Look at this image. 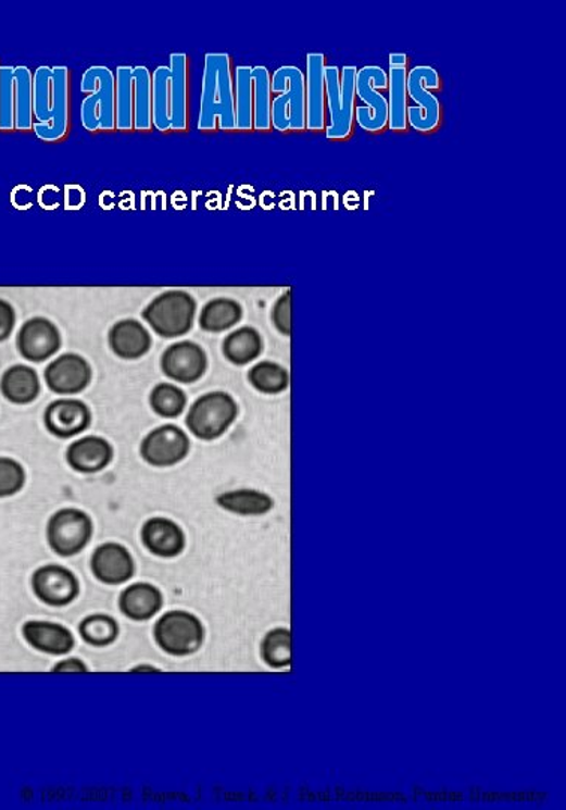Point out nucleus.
<instances>
[{
    "mask_svg": "<svg viewBox=\"0 0 566 810\" xmlns=\"http://www.w3.org/2000/svg\"><path fill=\"white\" fill-rule=\"evenodd\" d=\"M34 128L46 144L66 140L71 133V74L68 66H39L34 73Z\"/></svg>",
    "mask_w": 566,
    "mask_h": 810,
    "instance_id": "1",
    "label": "nucleus"
},
{
    "mask_svg": "<svg viewBox=\"0 0 566 810\" xmlns=\"http://www.w3.org/2000/svg\"><path fill=\"white\" fill-rule=\"evenodd\" d=\"M235 63L228 53L204 57L203 92H201L198 129L213 133L237 132L235 100Z\"/></svg>",
    "mask_w": 566,
    "mask_h": 810,
    "instance_id": "2",
    "label": "nucleus"
},
{
    "mask_svg": "<svg viewBox=\"0 0 566 810\" xmlns=\"http://www.w3.org/2000/svg\"><path fill=\"white\" fill-rule=\"evenodd\" d=\"M272 126L279 133L306 132V78L294 65L272 75Z\"/></svg>",
    "mask_w": 566,
    "mask_h": 810,
    "instance_id": "3",
    "label": "nucleus"
},
{
    "mask_svg": "<svg viewBox=\"0 0 566 810\" xmlns=\"http://www.w3.org/2000/svg\"><path fill=\"white\" fill-rule=\"evenodd\" d=\"M359 68L347 65L339 68L336 65L326 66V98L327 122L326 137L328 140L343 141L351 138L355 128V80Z\"/></svg>",
    "mask_w": 566,
    "mask_h": 810,
    "instance_id": "4",
    "label": "nucleus"
},
{
    "mask_svg": "<svg viewBox=\"0 0 566 810\" xmlns=\"http://www.w3.org/2000/svg\"><path fill=\"white\" fill-rule=\"evenodd\" d=\"M81 124L89 133L116 132V78L106 66L93 65L83 74Z\"/></svg>",
    "mask_w": 566,
    "mask_h": 810,
    "instance_id": "5",
    "label": "nucleus"
},
{
    "mask_svg": "<svg viewBox=\"0 0 566 810\" xmlns=\"http://www.w3.org/2000/svg\"><path fill=\"white\" fill-rule=\"evenodd\" d=\"M407 98L415 105L407 107V125L414 132L430 134L437 132L442 122L441 102L437 95L442 89L441 75L430 65H418L407 74Z\"/></svg>",
    "mask_w": 566,
    "mask_h": 810,
    "instance_id": "6",
    "label": "nucleus"
},
{
    "mask_svg": "<svg viewBox=\"0 0 566 810\" xmlns=\"http://www.w3.org/2000/svg\"><path fill=\"white\" fill-rule=\"evenodd\" d=\"M197 314V300L184 290L156 296L142 311V319L161 338H180L189 334Z\"/></svg>",
    "mask_w": 566,
    "mask_h": 810,
    "instance_id": "7",
    "label": "nucleus"
},
{
    "mask_svg": "<svg viewBox=\"0 0 566 810\" xmlns=\"http://www.w3.org/2000/svg\"><path fill=\"white\" fill-rule=\"evenodd\" d=\"M388 89L387 71L378 65L359 70L355 95L364 105L355 107V124L366 133L378 134L388 129V100L379 90Z\"/></svg>",
    "mask_w": 566,
    "mask_h": 810,
    "instance_id": "8",
    "label": "nucleus"
},
{
    "mask_svg": "<svg viewBox=\"0 0 566 810\" xmlns=\"http://www.w3.org/2000/svg\"><path fill=\"white\" fill-rule=\"evenodd\" d=\"M239 407L231 395L210 392L197 399L186 416V425L200 440L212 441L224 436L235 424Z\"/></svg>",
    "mask_w": 566,
    "mask_h": 810,
    "instance_id": "9",
    "label": "nucleus"
},
{
    "mask_svg": "<svg viewBox=\"0 0 566 810\" xmlns=\"http://www.w3.org/2000/svg\"><path fill=\"white\" fill-rule=\"evenodd\" d=\"M154 641L165 653L185 658L204 644L203 623L188 611H169L154 624Z\"/></svg>",
    "mask_w": 566,
    "mask_h": 810,
    "instance_id": "10",
    "label": "nucleus"
},
{
    "mask_svg": "<svg viewBox=\"0 0 566 810\" xmlns=\"http://www.w3.org/2000/svg\"><path fill=\"white\" fill-rule=\"evenodd\" d=\"M93 536L92 518L80 509H61L50 518L47 540L55 554L73 557L80 554Z\"/></svg>",
    "mask_w": 566,
    "mask_h": 810,
    "instance_id": "11",
    "label": "nucleus"
},
{
    "mask_svg": "<svg viewBox=\"0 0 566 810\" xmlns=\"http://www.w3.org/2000/svg\"><path fill=\"white\" fill-rule=\"evenodd\" d=\"M191 440L184 429L176 425H162L150 431L141 443L142 460L153 468H173L188 457Z\"/></svg>",
    "mask_w": 566,
    "mask_h": 810,
    "instance_id": "12",
    "label": "nucleus"
},
{
    "mask_svg": "<svg viewBox=\"0 0 566 810\" xmlns=\"http://www.w3.org/2000/svg\"><path fill=\"white\" fill-rule=\"evenodd\" d=\"M32 590L50 607H66L80 595V583L70 569L61 564H47L32 575Z\"/></svg>",
    "mask_w": 566,
    "mask_h": 810,
    "instance_id": "13",
    "label": "nucleus"
},
{
    "mask_svg": "<svg viewBox=\"0 0 566 810\" xmlns=\"http://www.w3.org/2000/svg\"><path fill=\"white\" fill-rule=\"evenodd\" d=\"M161 370L169 381L191 385L205 374L207 354L197 342H174L162 354Z\"/></svg>",
    "mask_w": 566,
    "mask_h": 810,
    "instance_id": "14",
    "label": "nucleus"
},
{
    "mask_svg": "<svg viewBox=\"0 0 566 810\" xmlns=\"http://www.w3.org/2000/svg\"><path fill=\"white\" fill-rule=\"evenodd\" d=\"M61 347V331L46 317L27 320L17 335L18 353L29 362H46L47 359L53 358Z\"/></svg>",
    "mask_w": 566,
    "mask_h": 810,
    "instance_id": "15",
    "label": "nucleus"
},
{
    "mask_svg": "<svg viewBox=\"0 0 566 810\" xmlns=\"http://www.w3.org/2000/svg\"><path fill=\"white\" fill-rule=\"evenodd\" d=\"M326 54L307 53L306 74H304L306 78V132H326Z\"/></svg>",
    "mask_w": 566,
    "mask_h": 810,
    "instance_id": "16",
    "label": "nucleus"
},
{
    "mask_svg": "<svg viewBox=\"0 0 566 810\" xmlns=\"http://www.w3.org/2000/svg\"><path fill=\"white\" fill-rule=\"evenodd\" d=\"M43 377L51 392L77 395L92 382V369L83 356L66 353L55 358L47 366Z\"/></svg>",
    "mask_w": 566,
    "mask_h": 810,
    "instance_id": "17",
    "label": "nucleus"
},
{
    "mask_svg": "<svg viewBox=\"0 0 566 810\" xmlns=\"http://www.w3.org/2000/svg\"><path fill=\"white\" fill-rule=\"evenodd\" d=\"M410 57L406 53L390 54L388 70V129L393 133H406L407 125V74Z\"/></svg>",
    "mask_w": 566,
    "mask_h": 810,
    "instance_id": "18",
    "label": "nucleus"
},
{
    "mask_svg": "<svg viewBox=\"0 0 566 810\" xmlns=\"http://www.w3.org/2000/svg\"><path fill=\"white\" fill-rule=\"evenodd\" d=\"M92 413L78 399H58L43 413V424L49 433L59 438H73L89 428Z\"/></svg>",
    "mask_w": 566,
    "mask_h": 810,
    "instance_id": "19",
    "label": "nucleus"
},
{
    "mask_svg": "<svg viewBox=\"0 0 566 810\" xmlns=\"http://www.w3.org/2000/svg\"><path fill=\"white\" fill-rule=\"evenodd\" d=\"M90 568L95 578L106 586H121L128 583L136 572L133 556L124 545L109 543L101 545L93 552Z\"/></svg>",
    "mask_w": 566,
    "mask_h": 810,
    "instance_id": "20",
    "label": "nucleus"
},
{
    "mask_svg": "<svg viewBox=\"0 0 566 810\" xmlns=\"http://www.w3.org/2000/svg\"><path fill=\"white\" fill-rule=\"evenodd\" d=\"M169 97H172V133H188L189 113V59L186 53L169 57Z\"/></svg>",
    "mask_w": 566,
    "mask_h": 810,
    "instance_id": "21",
    "label": "nucleus"
},
{
    "mask_svg": "<svg viewBox=\"0 0 566 810\" xmlns=\"http://www.w3.org/2000/svg\"><path fill=\"white\" fill-rule=\"evenodd\" d=\"M142 545L153 556L174 559L184 552L186 539L180 525L168 518H150L141 528Z\"/></svg>",
    "mask_w": 566,
    "mask_h": 810,
    "instance_id": "22",
    "label": "nucleus"
},
{
    "mask_svg": "<svg viewBox=\"0 0 566 810\" xmlns=\"http://www.w3.org/2000/svg\"><path fill=\"white\" fill-rule=\"evenodd\" d=\"M110 349L125 361H137L152 349V337L144 324L134 319L114 323L109 332Z\"/></svg>",
    "mask_w": 566,
    "mask_h": 810,
    "instance_id": "23",
    "label": "nucleus"
},
{
    "mask_svg": "<svg viewBox=\"0 0 566 810\" xmlns=\"http://www.w3.org/2000/svg\"><path fill=\"white\" fill-rule=\"evenodd\" d=\"M23 636L30 647L47 655H68L75 646L73 632L58 623L32 620L23 626Z\"/></svg>",
    "mask_w": 566,
    "mask_h": 810,
    "instance_id": "24",
    "label": "nucleus"
},
{
    "mask_svg": "<svg viewBox=\"0 0 566 810\" xmlns=\"http://www.w3.org/2000/svg\"><path fill=\"white\" fill-rule=\"evenodd\" d=\"M113 448L105 438L87 436L71 443L66 450L70 468L78 473H98L113 460Z\"/></svg>",
    "mask_w": 566,
    "mask_h": 810,
    "instance_id": "25",
    "label": "nucleus"
},
{
    "mask_svg": "<svg viewBox=\"0 0 566 810\" xmlns=\"http://www.w3.org/2000/svg\"><path fill=\"white\" fill-rule=\"evenodd\" d=\"M164 598L160 588L149 583H137L122 591L118 608L133 622H148L161 611Z\"/></svg>",
    "mask_w": 566,
    "mask_h": 810,
    "instance_id": "26",
    "label": "nucleus"
},
{
    "mask_svg": "<svg viewBox=\"0 0 566 810\" xmlns=\"http://www.w3.org/2000/svg\"><path fill=\"white\" fill-rule=\"evenodd\" d=\"M39 378L37 371L26 365H14L7 370L0 381L3 397L13 404L26 406L38 398Z\"/></svg>",
    "mask_w": 566,
    "mask_h": 810,
    "instance_id": "27",
    "label": "nucleus"
},
{
    "mask_svg": "<svg viewBox=\"0 0 566 810\" xmlns=\"http://www.w3.org/2000/svg\"><path fill=\"white\" fill-rule=\"evenodd\" d=\"M243 317V308L235 299L216 298L205 303L200 314V327L209 334L231 329Z\"/></svg>",
    "mask_w": 566,
    "mask_h": 810,
    "instance_id": "28",
    "label": "nucleus"
},
{
    "mask_svg": "<svg viewBox=\"0 0 566 810\" xmlns=\"http://www.w3.org/2000/svg\"><path fill=\"white\" fill-rule=\"evenodd\" d=\"M253 132L271 133L272 126V74L267 66H253Z\"/></svg>",
    "mask_w": 566,
    "mask_h": 810,
    "instance_id": "29",
    "label": "nucleus"
},
{
    "mask_svg": "<svg viewBox=\"0 0 566 810\" xmlns=\"http://www.w3.org/2000/svg\"><path fill=\"white\" fill-rule=\"evenodd\" d=\"M134 132L150 133L152 121V73L148 66H134Z\"/></svg>",
    "mask_w": 566,
    "mask_h": 810,
    "instance_id": "30",
    "label": "nucleus"
},
{
    "mask_svg": "<svg viewBox=\"0 0 566 810\" xmlns=\"http://www.w3.org/2000/svg\"><path fill=\"white\" fill-rule=\"evenodd\" d=\"M15 132L32 133L34 128V73L27 66H15Z\"/></svg>",
    "mask_w": 566,
    "mask_h": 810,
    "instance_id": "31",
    "label": "nucleus"
},
{
    "mask_svg": "<svg viewBox=\"0 0 566 810\" xmlns=\"http://www.w3.org/2000/svg\"><path fill=\"white\" fill-rule=\"evenodd\" d=\"M222 351L225 358L235 365H248L260 358L263 351V338L260 332L251 326L240 327L224 339Z\"/></svg>",
    "mask_w": 566,
    "mask_h": 810,
    "instance_id": "32",
    "label": "nucleus"
},
{
    "mask_svg": "<svg viewBox=\"0 0 566 810\" xmlns=\"http://www.w3.org/2000/svg\"><path fill=\"white\" fill-rule=\"evenodd\" d=\"M216 503L225 511L241 516H261L273 509L272 497L256 489H236L217 496Z\"/></svg>",
    "mask_w": 566,
    "mask_h": 810,
    "instance_id": "33",
    "label": "nucleus"
},
{
    "mask_svg": "<svg viewBox=\"0 0 566 810\" xmlns=\"http://www.w3.org/2000/svg\"><path fill=\"white\" fill-rule=\"evenodd\" d=\"M153 128L172 133V97H169V66L161 65L152 73Z\"/></svg>",
    "mask_w": 566,
    "mask_h": 810,
    "instance_id": "34",
    "label": "nucleus"
},
{
    "mask_svg": "<svg viewBox=\"0 0 566 810\" xmlns=\"http://www.w3.org/2000/svg\"><path fill=\"white\" fill-rule=\"evenodd\" d=\"M253 66H236L235 100L237 132H253Z\"/></svg>",
    "mask_w": 566,
    "mask_h": 810,
    "instance_id": "35",
    "label": "nucleus"
},
{
    "mask_svg": "<svg viewBox=\"0 0 566 810\" xmlns=\"http://www.w3.org/2000/svg\"><path fill=\"white\" fill-rule=\"evenodd\" d=\"M134 66H117L116 78V132H134Z\"/></svg>",
    "mask_w": 566,
    "mask_h": 810,
    "instance_id": "36",
    "label": "nucleus"
},
{
    "mask_svg": "<svg viewBox=\"0 0 566 810\" xmlns=\"http://www.w3.org/2000/svg\"><path fill=\"white\" fill-rule=\"evenodd\" d=\"M249 382L261 394L276 395L290 386V374L275 362H260L248 374Z\"/></svg>",
    "mask_w": 566,
    "mask_h": 810,
    "instance_id": "37",
    "label": "nucleus"
},
{
    "mask_svg": "<svg viewBox=\"0 0 566 810\" xmlns=\"http://www.w3.org/2000/svg\"><path fill=\"white\" fill-rule=\"evenodd\" d=\"M188 398L179 386L173 383H160L150 394V407L158 416L179 418L185 412Z\"/></svg>",
    "mask_w": 566,
    "mask_h": 810,
    "instance_id": "38",
    "label": "nucleus"
},
{
    "mask_svg": "<svg viewBox=\"0 0 566 810\" xmlns=\"http://www.w3.org/2000/svg\"><path fill=\"white\" fill-rule=\"evenodd\" d=\"M81 638L89 646L109 647L116 641L118 636V623L110 615L95 614L89 615L78 626Z\"/></svg>",
    "mask_w": 566,
    "mask_h": 810,
    "instance_id": "39",
    "label": "nucleus"
},
{
    "mask_svg": "<svg viewBox=\"0 0 566 810\" xmlns=\"http://www.w3.org/2000/svg\"><path fill=\"white\" fill-rule=\"evenodd\" d=\"M261 655L268 666L285 668L291 665V632L279 627L265 635Z\"/></svg>",
    "mask_w": 566,
    "mask_h": 810,
    "instance_id": "40",
    "label": "nucleus"
},
{
    "mask_svg": "<svg viewBox=\"0 0 566 810\" xmlns=\"http://www.w3.org/2000/svg\"><path fill=\"white\" fill-rule=\"evenodd\" d=\"M15 66L0 65V132H15Z\"/></svg>",
    "mask_w": 566,
    "mask_h": 810,
    "instance_id": "41",
    "label": "nucleus"
},
{
    "mask_svg": "<svg viewBox=\"0 0 566 810\" xmlns=\"http://www.w3.org/2000/svg\"><path fill=\"white\" fill-rule=\"evenodd\" d=\"M26 484V472L13 458L0 457V499L13 497Z\"/></svg>",
    "mask_w": 566,
    "mask_h": 810,
    "instance_id": "42",
    "label": "nucleus"
},
{
    "mask_svg": "<svg viewBox=\"0 0 566 810\" xmlns=\"http://www.w3.org/2000/svg\"><path fill=\"white\" fill-rule=\"evenodd\" d=\"M273 324H275V327L277 331L280 332V334L285 335V337H290L291 335V291L288 290L287 294L280 296V299L277 300L275 308H273Z\"/></svg>",
    "mask_w": 566,
    "mask_h": 810,
    "instance_id": "43",
    "label": "nucleus"
},
{
    "mask_svg": "<svg viewBox=\"0 0 566 810\" xmlns=\"http://www.w3.org/2000/svg\"><path fill=\"white\" fill-rule=\"evenodd\" d=\"M17 315L14 307L7 300L0 299V342L7 341L13 335Z\"/></svg>",
    "mask_w": 566,
    "mask_h": 810,
    "instance_id": "44",
    "label": "nucleus"
},
{
    "mask_svg": "<svg viewBox=\"0 0 566 810\" xmlns=\"http://www.w3.org/2000/svg\"><path fill=\"white\" fill-rule=\"evenodd\" d=\"M53 673H87L86 663L78 658L65 659V661L55 663Z\"/></svg>",
    "mask_w": 566,
    "mask_h": 810,
    "instance_id": "45",
    "label": "nucleus"
},
{
    "mask_svg": "<svg viewBox=\"0 0 566 810\" xmlns=\"http://www.w3.org/2000/svg\"><path fill=\"white\" fill-rule=\"evenodd\" d=\"M130 671H133V673H141V671H152V673H154V671H160V670H158V668H154V666H137Z\"/></svg>",
    "mask_w": 566,
    "mask_h": 810,
    "instance_id": "46",
    "label": "nucleus"
}]
</instances>
